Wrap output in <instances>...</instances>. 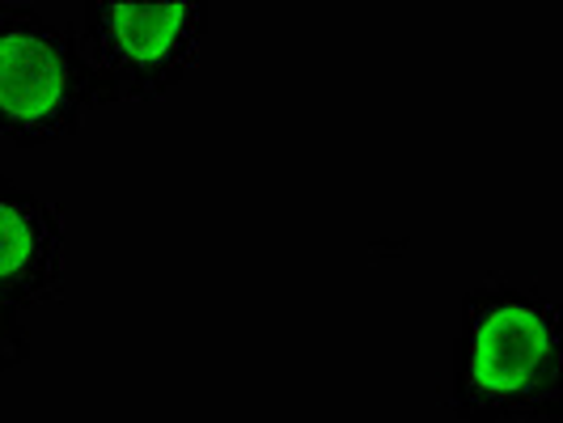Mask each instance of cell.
I'll return each instance as SVG.
<instances>
[{"label": "cell", "instance_id": "1", "mask_svg": "<svg viewBox=\"0 0 563 423\" xmlns=\"http://www.w3.org/2000/svg\"><path fill=\"white\" fill-rule=\"evenodd\" d=\"M445 402L462 423L560 420L563 347L555 301L512 280L471 288Z\"/></svg>", "mask_w": 563, "mask_h": 423}, {"label": "cell", "instance_id": "2", "mask_svg": "<svg viewBox=\"0 0 563 423\" xmlns=\"http://www.w3.org/2000/svg\"><path fill=\"white\" fill-rule=\"evenodd\" d=\"M208 4L196 0H85L77 47L93 107L157 102L199 64Z\"/></svg>", "mask_w": 563, "mask_h": 423}, {"label": "cell", "instance_id": "3", "mask_svg": "<svg viewBox=\"0 0 563 423\" xmlns=\"http://www.w3.org/2000/svg\"><path fill=\"white\" fill-rule=\"evenodd\" d=\"M93 107V81L73 30L30 4H0V141L18 148L64 141Z\"/></svg>", "mask_w": 563, "mask_h": 423}, {"label": "cell", "instance_id": "4", "mask_svg": "<svg viewBox=\"0 0 563 423\" xmlns=\"http://www.w3.org/2000/svg\"><path fill=\"white\" fill-rule=\"evenodd\" d=\"M64 292V216L0 174V368L26 365L30 313Z\"/></svg>", "mask_w": 563, "mask_h": 423}]
</instances>
